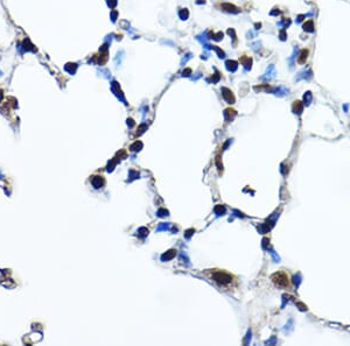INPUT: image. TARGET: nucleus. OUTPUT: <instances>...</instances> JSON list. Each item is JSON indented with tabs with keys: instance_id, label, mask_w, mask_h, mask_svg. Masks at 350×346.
I'll return each mask as SVG.
<instances>
[{
	"instance_id": "f257e3e1",
	"label": "nucleus",
	"mask_w": 350,
	"mask_h": 346,
	"mask_svg": "<svg viewBox=\"0 0 350 346\" xmlns=\"http://www.w3.org/2000/svg\"><path fill=\"white\" fill-rule=\"evenodd\" d=\"M271 280L272 282L274 283L275 287L280 288V289H288L291 288V280H289V276L286 272L284 270H280V272H277L274 273L272 276H271Z\"/></svg>"
},
{
	"instance_id": "f03ea898",
	"label": "nucleus",
	"mask_w": 350,
	"mask_h": 346,
	"mask_svg": "<svg viewBox=\"0 0 350 346\" xmlns=\"http://www.w3.org/2000/svg\"><path fill=\"white\" fill-rule=\"evenodd\" d=\"M213 279H214V281H216L218 284H221L223 287L231 284L233 281V276L225 272H215L213 275Z\"/></svg>"
},
{
	"instance_id": "7ed1b4c3",
	"label": "nucleus",
	"mask_w": 350,
	"mask_h": 346,
	"mask_svg": "<svg viewBox=\"0 0 350 346\" xmlns=\"http://www.w3.org/2000/svg\"><path fill=\"white\" fill-rule=\"evenodd\" d=\"M222 92H223V97H224V99H225V100H226L229 104H233V103H235V97H233L232 92H231L229 89L223 88V89H222Z\"/></svg>"
},
{
	"instance_id": "20e7f679",
	"label": "nucleus",
	"mask_w": 350,
	"mask_h": 346,
	"mask_svg": "<svg viewBox=\"0 0 350 346\" xmlns=\"http://www.w3.org/2000/svg\"><path fill=\"white\" fill-rule=\"evenodd\" d=\"M91 183H92L94 188H96V189H99V188H102V187L104 185L105 181H104L103 176H94V177L91 178Z\"/></svg>"
},
{
	"instance_id": "39448f33",
	"label": "nucleus",
	"mask_w": 350,
	"mask_h": 346,
	"mask_svg": "<svg viewBox=\"0 0 350 346\" xmlns=\"http://www.w3.org/2000/svg\"><path fill=\"white\" fill-rule=\"evenodd\" d=\"M308 54H309L308 49H302V50L300 51V54H299V56H298V63H299V64L306 63L307 57H308Z\"/></svg>"
},
{
	"instance_id": "423d86ee",
	"label": "nucleus",
	"mask_w": 350,
	"mask_h": 346,
	"mask_svg": "<svg viewBox=\"0 0 350 346\" xmlns=\"http://www.w3.org/2000/svg\"><path fill=\"white\" fill-rule=\"evenodd\" d=\"M225 65H226V69L229 70V71H236L237 70V62H235V61H226V63H225Z\"/></svg>"
},
{
	"instance_id": "0eeeda50",
	"label": "nucleus",
	"mask_w": 350,
	"mask_h": 346,
	"mask_svg": "<svg viewBox=\"0 0 350 346\" xmlns=\"http://www.w3.org/2000/svg\"><path fill=\"white\" fill-rule=\"evenodd\" d=\"M241 63H242L246 69H249V68H251L252 61H251L250 57H242V59H241Z\"/></svg>"
},
{
	"instance_id": "6e6552de",
	"label": "nucleus",
	"mask_w": 350,
	"mask_h": 346,
	"mask_svg": "<svg viewBox=\"0 0 350 346\" xmlns=\"http://www.w3.org/2000/svg\"><path fill=\"white\" fill-rule=\"evenodd\" d=\"M64 69L69 72V74H75V71H76V69H77V64H75V63H68L66 67H64Z\"/></svg>"
},
{
	"instance_id": "1a4fd4ad",
	"label": "nucleus",
	"mask_w": 350,
	"mask_h": 346,
	"mask_svg": "<svg viewBox=\"0 0 350 346\" xmlns=\"http://www.w3.org/2000/svg\"><path fill=\"white\" fill-rule=\"evenodd\" d=\"M304 29L307 31V32H313L314 31V23L312 20H308L305 25H304Z\"/></svg>"
},
{
	"instance_id": "9d476101",
	"label": "nucleus",
	"mask_w": 350,
	"mask_h": 346,
	"mask_svg": "<svg viewBox=\"0 0 350 346\" xmlns=\"http://www.w3.org/2000/svg\"><path fill=\"white\" fill-rule=\"evenodd\" d=\"M123 55H124V51L123 50H120V51H118L117 52V57L114 59V62H116V64L117 65H119L120 63H122V60H123Z\"/></svg>"
},
{
	"instance_id": "9b49d317",
	"label": "nucleus",
	"mask_w": 350,
	"mask_h": 346,
	"mask_svg": "<svg viewBox=\"0 0 350 346\" xmlns=\"http://www.w3.org/2000/svg\"><path fill=\"white\" fill-rule=\"evenodd\" d=\"M222 8L224 10V11H228V12H233V13H237L236 11H233V10H237L235 6H232V5H230V4H223L222 5Z\"/></svg>"
},
{
	"instance_id": "f8f14e48",
	"label": "nucleus",
	"mask_w": 350,
	"mask_h": 346,
	"mask_svg": "<svg viewBox=\"0 0 350 346\" xmlns=\"http://www.w3.org/2000/svg\"><path fill=\"white\" fill-rule=\"evenodd\" d=\"M175 252H176V251L172 249V251H169L167 254H163V255H162V260H169V259H172V257L175 255Z\"/></svg>"
},
{
	"instance_id": "ddd939ff",
	"label": "nucleus",
	"mask_w": 350,
	"mask_h": 346,
	"mask_svg": "<svg viewBox=\"0 0 350 346\" xmlns=\"http://www.w3.org/2000/svg\"><path fill=\"white\" fill-rule=\"evenodd\" d=\"M179 15H180V18L182 19V20H187V18H188V15H189V13H188V11L185 8V10H180V12H179Z\"/></svg>"
},
{
	"instance_id": "4468645a",
	"label": "nucleus",
	"mask_w": 350,
	"mask_h": 346,
	"mask_svg": "<svg viewBox=\"0 0 350 346\" xmlns=\"http://www.w3.org/2000/svg\"><path fill=\"white\" fill-rule=\"evenodd\" d=\"M141 147H142V143H141L140 141H137V142L134 143V145H132V146H131V149L135 152V151H140V148H141Z\"/></svg>"
},
{
	"instance_id": "2eb2a0df",
	"label": "nucleus",
	"mask_w": 350,
	"mask_h": 346,
	"mask_svg": "<svg viewBox=\"0 0 350 346\" xmlns=\"http://www.w3.org/2000/svg\"><path fill=\"white\" fill-rule=\"evenodd\" d=\"M293 108L297 113V111H299L298 113H300V111L302 110V106H301V101H294V105H293Z\"/></svg>"
},
{
	"instance_id": "dca6fc26",
	"label": "nucleus",
	"mask_w": 350,
	"mask_h": 346,
	"mask_svg": "<svg viewBox=\"0 0 350 346\" xmlns=\"http://www.w3.org/2000/svg\"><path fill=\"white\" fill-rule=\"evenodd\" d=\"M190 59H191V54H190V52H188V54L186 55V57H183V59H182L181 64H182V65H183V64H186V63H187V61H188V60H190Z\"/></svg>"
},
{
	"instance_id": "f3484780",
	"label": "nucleus",
	"mask_w": 350,
	"mask_h": 346,
	"mask_svg": "<svg viewBox=\"0 0 350 346\" xmlns=\"http://www.w3.org/2000/svg\"><path fill=\"white\" fill-rule=\"evenodd\" d=\"M117 15H118V13H117L116 11H113V12L111 13V20H112L113 22H116V20H117Z\"/></svg>"
},
{
	"instance_id": "a211bd4d",
	"label": "nucleus",
	"mask_w": 350,
	"mask_h": 346,
	"mask_svg": "<svg viewBox=\"0 0 350 346\" xmlns=\"http://www.w3.org/2000/svg\"><path fill=\"white\" fill-rule=\"evenodd\" d=\"M190 72H191V70H190V69H186V70L183 71V76H189L188 74H190Z\"/></svg>"
},
{
	"instance_id": "6ab92c4d",
	"label": "nucleus",
	"mask_w": 350,
	"mask_h": 346,
	"mask_svg": "<svg viewBox=\"0 0 350 346\" xmlns=\"http://www.w3.org/2000/svg\"><path fill=\"white\" fill-rule=\"evenodd\" d=\"M0 76H1V71H0Z\"/></svg>"
}]
</instances>
